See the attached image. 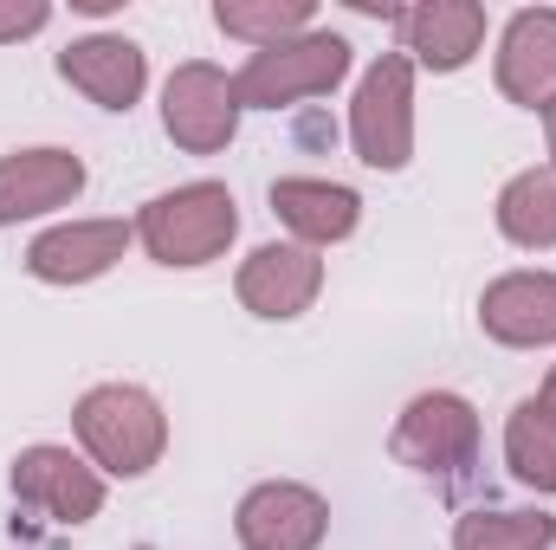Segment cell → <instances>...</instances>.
<instances>
[{
	"label": "cell",
	"instance_id": "1",
	"mask_svg": "<svg viewBox=\"0 0 556 550\" xmlns=\"http://www.w3.org/2000/svg\"><path fill=\"white\" fill-rule=\"evenodd\" d=\"M72 427H78V447L91 453V466L111 473V479H142L162 460V447H168V414L137 383L91 389L72 409Z\"/></svg>",
	"mask_w": 556,
	"mask_h": 550
},
{
	"label": "cell",
	"instance_id": "2",
	"mask_svg": "<svg viewBox=\"0 0 556 550\" xmlns=\"http://www.w3.org/2000/svg\"><path fill=\"white\" fill-rule=\"evenodd\" d=\"M240 234V208L227 182H188L168 188L155 201H142L137 214V240L149 247L155 266H207L233 247Z\"/></svg>",
	"mask_w": 556,
	"mask_h": 550
},
{
	"label": "cell",
	"instance_id": "3",
	"mask_svg": "<svg viewBox=\"0 0 556 550\" xmlns=\"http://www.w3.org/2000/svg\"><path fill=\"white\" fill-rule=\"evenodd\" d=\"M343 72H350V39L343 33H298V39H278V46L253 52L240 65L233 98H240V111H278V104L337 91Z\"/></svg>",
	"mask_w": 556,
	"mask_h": 550
},
{
	"label": "cell",
	"instance_id": "4",
	"mask_svg": "<svg viewBox=\"0 0 556 550\" xmlns=\"http://www.w3.org/2000/svg\"><path fill=\"white\" fill-rule=\"evenodd\" d=\"M350 142L369 168L395 175L415 155V59L408 52H382L350 104Z\"/></svg>",
	"mask_w": 556,
	"mask_h": 550
},
{
	"label": "cell",
	"instance_id": "5",
	"mask_svg": "<svg viewBox=\"0 0 556 550\" xmlns=\"http://www.w3.org/2000/svg\"><path fill=\"white\" fill-rule=\"evenodd\" d=\"M389 453L402 466H415V473L459 479L479 460V414H472L466 396H446V389L415 396L402 409V421H395V434H389Z\"/></svg>",
	"mask_w": 556,
	"mask_h": 550
},
{
	"label": "cell",
	"instance_id": "6",
	"mask_svg": "<svg viewBox=\"0 0 556 550\" xmlns=\"http://www.w3.org/2000/svg\"><path fill=\"white\" fill-rule=\"evenodd\" d=\"M162 130L181 142L188 155H214L227 149L240 130V98H233V78L207 59H188L168 72L162 85Z\"/></svg>",
	"mask_w": 556,
	"mask_h": 550
},
{
	"label": "cell",
	"instance_id": "7",
	"mask_svg": "<svg viewBox=\"0 0 556 550\" xmlns=\"http://www.w3.org/2000/svg\"><path fill=\"white\" fill-rule=\"evenodd\" d=\"M13 499L46 512L52 525H91L104 512V473L85 466L72 447H26L13 460Z\"/></svg>",
	"mask_w": 556,
	"mask_h": 550
},
{
	"label": "cell",
	"instance_id": "8",
	"mask_svg": "<svg viewBox=\"0 0 556 550\" xmlns=\"http://www.w3.org/2000/svg\"><path fill=\"white\" fill-rule=\"evenodd\" d=\"M233 532L247 550H317L330 532V505H324V492H311L298 479H266L240 499Z\"/></svg>",
	"mask_w": 556,
	"mask_h": 550
},
{
	"label": "cell",
	"instance_id": "9",
	"mask_svg": "<svg viewBox=\"0 0 556 550\" xmlns=\"http://www.w3.org/2000/svg\"><path fill=\"white\" fill-rule=\"evenodd\" d=\"M130 240H137V227H124V221H65L26 247V273L46 285H85V278L111 273Z\"/></svg>",
	"mask_w": 556,
	"mask_h": 550
},
{
	"label": "cell",
	"instance_id": "10",
	"mask_svg": "<svg viewBox=\"0 0 556 550\" xmlns=\"http://www.w3.org/2000/svg\"><path fill=\"white\" fill-rule=\"evenodd\" d=\"M233 291H240V304L253 311V317H304L311 304H317V291H324V260L311 253V247H260V253H247V266L233 278Z\"/></svg>",
	"mask_w": 556,
	"mask_h": 550
},
{
	"label": "cell",
	"instance_id": "11",
	"mask_svg": "<svg viewBox=\"0 0 556 550\" xmlns=\"http://www.w3.org/2000/svg\"><path fill=\"white\" fill-rule=\"evenodd\" d=\"M85 195V162L72 149H13L0 155V227L13 221H33V214H52L65 201Z\"/></svg>",
	"mask_w": 556,
	"mask_h": 550
},
{
	"label": "cell",
	"instance_id": "12",
	"mask_svg": "<svg viewBox=\"0 0 556 550\" xmlns=\"http://www.w3.org/2000/svg\"><path fill=\"white\" fill-rule=\"evenodd\" d=\"M479 330L505 350L556 343V273H505L479 298Z\"/></svg>",
	"mask_w": 556,
	"mask_h": 550
},
{
	"label": "cell",
	"instance_id": "13",
	"mask_svg": "<svg viewBox=\"0 0 556 550\" xmlns=\"http://www.w3.org/2000/svg\"><path fill=\"white\" fill-rule=\"evenodd\" d=\"M59 78L78 85L104 111H130L142 98V85H149V59H142L137 39H124V33H91V39H72L59 52Z\"/></svg>",
	"mask_w": 556,
	"mask_h": 550
},
{
	"label": "cell",
	"instance_id": "14",
	"mask_svg": "<svg viewBox=\"0 0 556 550\" xmlns=\"http://www.w3.org/2000/svg\"><path fill=\"white\" fill-rule=\"evenodd\" d=\"M395 26H402V52L427 72H459L485 46V7L479 0H420L408 13H395Z\"/></svg>",
	"mask_w": 556,
	"mask_h": 550
},
{
	"label": "cell",
	"instance_id": "15",
	"mask_svg": "<svg viewBox=\"0 0 556 550\" xmlns=\"http://www.w3.org/2000/svg\"><path fill=\"white\" fill-rule=\"evenodd\" d=\"M498 91L525 111L556 98V7H525L498 39Z\"/></svg>",
	"mask_w": 556,
	"mask_h": 550
},
{
	"label": "cell",
	"instance_id": "16",
	"mask_svg": "<svg viewBox=\"0 0 556 550\" xmlns=\"http://www.w3.org/2000/svg\"><path fill=\"white\" fill-rule=\"evenodd\" d=\"M273 214L298 234V247H337V240H350L356 234V221H363V201H356V188H343V182H317V175H285L273 182Z\"/></svg>",
	"mask_w": 556,
	"mask_h": 550
},
{
	"label": "cell",
	"instance_id": "17",
	"mask_svg": "<svg viewBox=\"0 0 556 550\" xmlns=\"http://www.w3.org/2000/svg\"><path fill=\"white\" fill-rule=\"evenodd\" d=\"M498 234L525 253H551L556 247V162L551 168H525L498 188Z\"/></svg>",
	"mask_w": 556,
	"mask_h": 550
},
{
	"label": "cell",
	"instance_id": "18",
	"mask_svg": "<svg viewBox=\"0 0 556 550\" xmlns=\"http://www.w3.org/2000/svg\"><path fill=\"white\" fill-rule=\"evenodd\" d=\"M505 466L518 486L531 492H556V414L544 409V396H525L511 421H505Z\"/></svg>",
	"mask_w": 556,
	"mask_h": 550
},
{
	"label": "cell",
	"instance_id": "19",
	"mask_svg": "<svg viewBox=\"0 0 556 550\" xmlns=\"http://www.w3.org/2000/svg\"><path fill=\"white\" fill-rule=\"evenodd\" d=\"M214 26L266 52L278 39L311 33V0H220V7H214Z\"/></svg>",
	"mask_w": 556,
	"mask_h": 550
},
{
	"label": "cell",
	"instance_id": "20",
	"mask_svg": "<svg viewBox=\"0 0 556 550\" xmlns=\"http://www.w3.org/2000/svg\"><path fill=\"white\" fill-rule=\"evenodd\" d=\"M556 518L551 512H466L453 525V550H551Z\"/></svg>",
	"mask_w": 556,
	"mask_h": 550
},
{
	"label": "cell",
	"instance_id": "21",
	"mask_svg": "<svg viewBox=\"0 0 556 550\" xmlns=\"http://www.w3.org/2000/svg\"><path fill=\"white\" fill-rule=\"evenodd\" d=\"M46 20H52L46 0H0V39H26V33H39Z\"/></svg>",
	"mask_w": 556,
	"mask_h": 550
},
{
	"label": "cell",
	"instance_id": "22",
	"mask_svg": "<svg viewBox=\"0 0 556 550\" xmlns=\"http://www.w3.org/2000/svg\"><path fill=\"white\" fill-rule=\"evenodd\" d=\"M544 130H551V155H556V98L544 104Z\"/></svg>",
	"mask_w": 556,
	"mask_h": 550
},
{
	"label": "cell",
	"instance_id": "23",
	"mask_svg": "<svg viewBox=\"0 0 556 550\" xmlns=\"http://www.w3.org/2000/svg\"><path fill=\"white\" fill-rule=\"evenodd\" d=\"M544 409L556 414V370H551V383H544Z\"/></svg>",
	"mask_w": 556,
	"mask_h": 550
}]
</instances>
